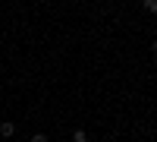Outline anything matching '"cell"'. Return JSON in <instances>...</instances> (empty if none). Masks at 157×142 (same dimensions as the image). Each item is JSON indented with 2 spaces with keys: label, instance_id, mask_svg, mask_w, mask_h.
I'll use <instances>...</instances> for the list:
<instances>
[{
  "label": "cell",
  "instance_id": "obj_1",
  "mask_svg": "<svg viewBox=\"0 0 157 142\" xmlns=\"http://www.w3.org/2000/svg\"><path fill=\"white\" fill-rule=\"evenodd\" d=\"M13 133H16V123H0V136H13Z\"/></svg>",
  "mask_w": 157,
  "mask_h": 142
},
{
  "label": "cell",
  "instance_id": "obj_2",
  "mask_svg": "<svg viewBox=\"0 0 157 142\" xmlns=\"http://www.w3.org/2000/svg\"><path fill=\"white\" fill-rule=\"evenodd\" d=\"M72 142H88V133L85 130H72Z\"/></svg>",
  "mask_w": 157,
  "mask_h": 142
},
{
  "label": "cell",
  "instance_id": "obj_3",
  "mask_svg": "<svg viewBox=\"0 0 157 142\" xmlns=\"http://www.w3.org/2000/svg\"><path fill=\"white\" fill-rule=\"evenodd\" d=\"M141 6H145L148 13H157V0H145V3H141Z\"/></svg>",
  "mask_w": 157,
  "mask_h": 142
},
{
  "label": "cell",
  "instance_id": "obj_5",
  "mask_svg": "<svg viewBox=\"0 0 157 142\" xmlns=\"http://www.w3.org/2000/svg\"><path fill=\"white\" fill-rule=\"evenodd\" d=\"M151 54L157 57V38H154V41H151Z\"/></svg>",
  "mask_w": 157,
  "mask_h": 142
},
{
  "label": "cell",
  "instance_id": "obj_4",
  "mask_svg": "<svg viewBox=\"0 0 157 142\" xmlns=\"http://www.w3.org/2000/svg\"><path fill=\"white\" fill-rule=\"evenodd\" d=\"M32 142H50V139H47L44 133H35V136H32Z\"/></svg>",
  "mask_w": 157,
  "mask_h": 142
}]
</instances>
